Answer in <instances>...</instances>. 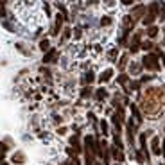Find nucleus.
Listing matches in <instances>:
<instances>
[{
    "label": "nucleus",
    "mask_w": 165,
    "mask_h": 165,
    "mask_svg": "<svg viewBox=\"0 0 165 165\" xmlns=\"http://www.w3.org/2000/svg\"><path fill=\"white\" fill-rule=\"evenodd\" d=\"M142 65L147 70H160V63H158V56L156 54H147L142 59Z\"/></svg>",
    "instance_id": "1"
},
{
    "label": "nucleus",
    "mask_w": 165,
    "mask_h": 165,
    "mask_svg": "<svg viewBox=\"0 0 165 165\" xmlns=\"http://www.w3.org/2000/svg\"><path fill=\"white\" fill-rule=\"evenodd\" d=\"M135 23H136V22H135V18L131 16V14H127V16H124L122 18V25H124V31L126 32L131 31V29L135 27Z\"/></svg>",
    "instance_id": "2"
},
{
    "label": "nucleus",
    "mask_w": 165,
    "mask_h": 165,
    "mask_svg": "<svg viewBox=\"0 0 165 165\" xmlns=\"http://www.w3.org/2000/svg\"><path fill=\"white\" fill-rule=\"evenodd\" d=\"M56 58H58V50H56V49H50L49 52H45L43 63H52V61H56Z\"/></svg>",
    "instance_id": "3"
},
{
    "label": "nucleus",
    "mask_w": 165,
    "mask_h": 165,
    "mask_svg": "<svg viewBox=\"0 0 165 165\" xmlns=\"http://www.w3.org/2000/svg\"><path fill=\"white\" fill-rule=\"evenodd\" d=\"M131 16L135 18V22H136V18H140V16H145V6H136L133 9V13H131Z\"/></svg>",
    "instance_id": "4"
},
{
    "label": "nucleus",
    "mask_w": 165,
    "mask_h": 165,
    "mask_svg": "<svg viewBox=\"0 0 165 165\" xmlns=\"http://www.w3.org/2000/svg\"><path fill=\"white\" fill-rule=\"evenodd\" d=\"M151 147H153V153H155L156 156L162 155V149H160V138H158V136H155V138L151 140Z\"/></svg>",
    "instance_id": "5"
},
{
    "label": "nucleus",
    "mask_w": 165,
    "mask_h": 165,
    "mask_svg": "<svg viewBox=\"0 0 165 165\" xmlns=\"http://www.w3.org/2000/svg\"><path fill=\"white\" fill-rule=\"evenodd\" d=\"M111 75H113V70H111V68L104 70V72L99 75V82H108L110 79H111Z\"/></svg>",
    "instance_id": "6"
},
{
    "label": "nucleus",
    "mask_w": 165,
    "mask_h": 165,
    "mask_svg": "<svg viewBox=\"0 0 165 165\" xmlns=\"http://www.w3.org/2000/svg\"><path fill=\"white\" fill-rule=\"evenodd\" d=\"M65 20V18H63L61 14H59V16H58V18H56V23H54V29H52V34H54V36H58V34H59V29H61V22Z\"/></svg>",
    "instance_id": "7"
},
{
    "label": "nucleus",
    "mask_w": 165,
    "mask_h": 165,
    "mask_svg": "<svg viewBox=\"0 0 165 165\" xmlns=\"http://www.w3.org/2000/svg\"><path fill=\"white\" fill-rule=\"evenodd\" d=\"M111 153H113V158L117 160V162H124L122 149H119V147H111Z\"/></svg>",
    "instance_id": "8"
},
{
    "label": "nucleus",
    "mask_w": 165,
    "mask_h": 165,
    "mask_svg": "<svg viewBox=\"0 0 165 165\" xmlns=\"http://www.w3.org/2000/svg\"><path fill=\"white\" fill-rule=\"evenodd\" d=\"M155 14H149V13H147V14H145L144 18H142V23H144V25H147V27H153V22H155Z\"/></svg>",
    "instance_id": "9"
},
{
    "label": "nucleus",
    "mask_w": 165,
    "mask_h": 165,
    "mask_svg": "<svg viewBox=\"0 0 165 165\" xmlns=\"http://www.w3.org/2000/svg\"><path fill=\"white\" fill-rule=\"evenodd\" d=\"M147 13L149 14H160V6H158V2H153L151 6H149V9H147Z\"/></svg>",
    "instance_id": "10"
},
{
    "label": "nucleus",
    "mask_w": 165,
    "mask_h": 165,
    "mask_svg": "<svg viewBox=\"0 0 165 165\" xmlns=\"http://www.w3.org/2000/svg\"><path fill=\"white\" fill-rule=\"evenodd\" d=\"M93 81H95V75H93V72H86V74H84V82H86V84H92Z\"/></svg>",
    "instance_id": "11"
},
{
    "label": "nucleus",
    "mask_w": 165,
    "mask_h": 165,
    "mask_svg": "<svg viewBox=\"0 0 165 165\" xmlns=\"http://www.w3.org/2000/svg\"><path fill=\"white\" fill-rule=\"evenodd\" d=\"M106 95H108V93H106V90H104V88H99V90H97V93H95L97 101H103V99H106Z\"/></svg>",
    "instance_id": "12"
},
{
    "label": "nucleus",
    "mask_w": 165,
    "mask_h": 165,
    "mask_svg": "<svg viewBox=\"0 0 165 165\" xmlns=\"http://www.w3.org/2000/svg\"><path fill=\"white\" fill-rule=\"evenodd\" d=\"M49 47H50V43H49V40H41V41H40V49H41V50H43V52L50 50Z\"/></svg>",
    "instance_id": "13"
},
{
    "label": "nucleus",
    "mask_w": 165,
    "mask_h": 165,
    "mask_svg": "<svg viewBox=\"0 0 165 165\" xmlns=\"http://www.w3.org/2000/svg\"><path fill=\"white\" fill-rule=\"evenodd\" d=\"M140 49H144L145 52H149V50H153V49H155V45H153L151 41H145V43H142V47H140Z\"/></svg>",
    "instance_id": "14"
},
{
    "label": "nucleus",
    "mask_w": 165,
    "mask_h": 165,
    "mask_svg": "<svg viewBox=\"0 0 165 165\" xmlns=\"http://www.w3.org/2000/svg\"><path fill=\"white\" fill-rule=\"evenodd\" d=\"M126 65H127V56L124 54L122 58H120V61H119V68H120V70H124V68H126Z\"/></svg>",
    "instance_id": "15"
},
{
    "label": "nucleus",
    "mask_w": 165,
    "mask_h": 165,
    "mask_svg": "<svg viewBox=\"0 0 165 165\" xmlns=\"http://www.w3.org/2000/svg\"><path fill=\"white\" fill-rule=\"evenodd\" d=\"M66 153H68V155L72 156L74 160H75V158H77V153H79V149H74V147H66Z\"/></svg>",
    "instance_id": "16"
},
{
    "label": "nucleus",
    "mask_w": 165,
    "mask_h": 165,
    "mask_svg": "<svg viewBox=\"0 0 165 165\" xmlns=\"http://www.w3.org/2000/svg\"><path fill=\"white\" fill-rule=\"evenodd\" d=\"M147 34H149V38H155L156 34H158V27H155V25L149 27V29H147Z\"/></svg>",
    "instance_id": "17"
},
{
    "label": "nucleus",
    "mask_w": 165,
    "mask_h": 165,
    "mask_svg": "<svg viewBox=\"0 0 165 165\" xmlns=\"http://www.w3.org/2000/svg\"><path fill=\"white\" fill-rule=\"evenodd\" d=\"M70 145H75V149H79V151H81V147H79V140H77V136H75V135L70 136Z\"/></svg>",
    "instance_id": "18"
},
{
    "label": "nucleus",
    "mask_w": 165,
    "mask_h": 165,
    "mask_svg": "<svg viewBox=\"0 0 165 165\" xmlns=\"http://www.w3.org/2000/svg\"><path fill=\"white\" fill-rule=\"evenodd\" d=\"M90 95H92V88H88V86H86V88L81 92V97H82V99H86V97H90Z\"/></svg>",
    "instance_id": "19"
},
{
    "label": "nucleus",
    "mask_w": 165,
    "mask_h": 165,
    "mask_svg": "<svg viewBox=\"0 0 165 165\" xmlns=\"http://www.w3.org/2000/svg\"><path fill=\"white\" fill-rule=\"evenodd\" d=\"M117 54H119V49H113V50L108 52V58H110V61H113L115 58H117Z\"/></svg>",
    "instance_id": "20"
},
{
    "label": "nucleus",
    "mask_w": 165,
    "mask_h": 165,
    "mask_svg": "<svg viewBox=\"0 0 165 165\" xmlns=\"http://www.w3.org/2000/svg\"><path fill=\"white\" fill-rule=\"evenodd\" d=\"M22 160H23V155H14L13 156V162H14V163H23Z\"/></svg>",
    "instance_id": "21"
},
{
    "label": "nucleus",
    "mask_w": 165,
    "mask_h": 165,
    "mask_svg": "<svg viewBox=\"0 0 165 165\" xmlns=\"http://www.w3.org/2000/svg\"><path fill=\"white\" fill-rule=\"evenodd\" d=\"M127 81H129V77H127L126 74H122V75H119V82H120V84H126Z\"/></svg>",
    "instance_id": "22"
},
{
    "label": "nucleus",
    "mask_w": 165,
    "mask_h": 165,
    "mask_svg": "<svg viewBox=\"0 0 165 165\" xmlns=\"http://www.w3.org/2000/svg\"><path fill=\"white\" fill-rule=\"evenodd\" d=\"M56 7L63 13V18H66V9H65V6H63V4H56Z\"/></svg>",
    "instance_id": "23"
},
{
    "label": "nucleus",
    "mask_w": 165,
    "mask_h": 165,
    "mask_svg": "<svg viewBox=\"0 0 165 165\" xmlns=\"http://www.w3.org/2000/svg\"><path fill=\"white\" fill-rule=\"evenodd\" d=\"M110 23H111V18H110V16H104L103 20H101V25H110Z\"/></svg>",
    "instance_id": "24"
},
{
    "label": "nucleus",
    "mask_w": 165,
    "mask_h": 165,
    "mask_svg": "<svg viewBox=\"0 0 165 165\" xmlns=\"http://www.w3.org/2000/svg\"><path fill=\"white\" fill-rule=\"evenodd\" d=\"M0 147H2V149H0V153H2V160H4V155L7 153V145H6L4 142H2V145H0Z\"/></svg>",
    "instance_id": "25"
},
{
    "label": "nucleus",
    "mask_w": 165,
    "mask_h": 165,
    "mask_svg": "<svg viewBox=\"0 0 165 165\" xmlns=\"http://www.w3.org/2000/svg\"><path fill=\"white\" fill-rule=\"evenodd\" d=\"M101 129H103L104 135L108 133V124H106V120H103V122H101Z\"/></svg>",
    "instance_id": "26"
},
{
    "label": "nucleus",
    "mask_w": 165,
    "mask_h": 165,
    "mask_svg": "<svg viewBox=\"0 0 165 165\" xmlns=\"http://www.w3.org/2000/svg\"><path fill=\"white\" fill-rule=\"evenodd\" d=\"M70 29H66V31H65V34H63V40H68V38H70Z\"/></svg>",
    "instance_id": "27"
},
{
    "label": "nucleus",
    "mask_w": 165,
    "mask_h": 165,
    "mask_svg": "<svg viewBox=\"0 0 165 165\" xmlns=\"http://www.w3.org/2000/svg\"><path fill=\"white\" fill-rule=\"evenodd\" d=\"M160 16H162V20H165V6L160 7Z\"/></svg>",
    "instance_id": "28"
},
{
    "label": "nucleus",
    "mask_w": 165,
    "mask_h": 165,
    "mask_svg": "<svg viewBox=\"0 0 165 165\" xmlns=\"http://www.w3.org/2000/svg\"><path fill=\"white\" fill-rule=\"evenodd\" d=\"M122 4H124V6H131V4H133V0H122Z\"/></svg>",
    "instance_id": "29"
},
{
    "label": "nucleus",
    "mask_w": 165,
    "mask_h": 165,
    "mask_svg": "<svg viewBox=\"0 0 165 165\" xmlns=\"http://www.w3.org/2000/svg\"><path fill=\"white\" fill-rule=\"evenodd\" d=\"M138 86H140V82H133V84H131V90H136Z\"/></svg>",
    "instance_id": "30"
},
{
    "label": "nucleus",
    "mask_w": 165,
    "mask_h": 165,
    "mask_svg": "<svg viewBox=\"0 0 165 165\" xmlns=\"http://www.w3.org/2000/svg\"><path fill=\"white\" fill-rule=\"evenodd\" d=\"M162 145H163V149H162V156H165V140H163V144H162Z\"/></svg>",
    "instance_id": "31"
},
{
    "label": "nucleus",
    "mask_w": 165,
    "mask_h": 165,
    "mask_svg": "<svg viewBox=\"0 0 165 165\" xmlns=\"http://www.w3.org/2000/svg\"><path fill=\"white\" fill-rule=\"evenodd\" d=\"M65 165H74V160H68V162H65Z\"/></svg>",
    "instance_id": "32"
},
{
    "label": "nucleus",
    "mask_w": 165,
    "mask_h": 165,
    "mask_svg": "<svg viewBox=\"0 0 165 165\" xmlns=\"http://www.w3.org/2000/svg\"><path fill=\"white\" fill-rule=\"evenodd\" d=\"M95 165H104L103 162H95Z\"/></svg>",
    "instance_id": "33"
},
{
    "label": "nucleus",
    "mask_w": 165,
    "mask_h": 165,
    "mask_svg": "<svg viewBox=\"0 0 165 165\" xmlns=\"http://www.w3.org/2000/svg\"><path fill=\"white\" fill-rule=\"evenodd\" d=\"M163 66H165V56H163Z\"/></svg>",
    "instance_id": "34"
},
{
    "label": "nucleus",
    "mask_w": 165,
    "mask_h": 165,
    "mask_svg": "<svg viewBox=\"0 0 165 165\" xmlns=\"http://www.w3.org/2000/svg\"><path fill=\"white\" fill-rule=\"evenodd\" d=\"M2 165H7V163H4V162H2Z\"/></svg>",
    "instance_id": "35"
},
{
    "label": "nucleus",
    "mask_w": 165,
    "mask_h": 165,
    "mask_svg": "<svg viewBox=\"0 0 165 165\" xmlns=\"http://www.w3.org/2000/svg\"><path fill=\"white\" fill-rule=\"evenodd\" d=\"M117 165H120V163H117Z\"/></svg>",
    "instance_id": "36"
}]
</instances>
